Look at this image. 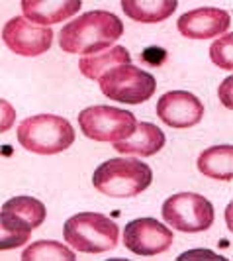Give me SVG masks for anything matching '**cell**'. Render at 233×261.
I'll return each instance as SVG.
<instances>
[{"mask_svg":"<svg viewBox=\"0 0 233 261\" xmlns=\"http://www.w3.org/2000/svg\"><path fill=\"white\" fill-rule=\"evenodd\" d=\"M124 34V24L116 14L92 10L69 22L59 32V45L67 53H98L110 47Z\"/></svg>","mask_w":233,"mask_h":261,"instance_id":"obj_1","label":"cell"},{"mask_svg":"<svg viewBox=\"0 0 233 261\" xmlns=\"http://www.w3.org/2000/svg\"><path fill=\"white\" fill-rule=\"evenodd\" d=\"M153 181V171L137 159H108L92 175L98 193L112 198H131L141 195Z\"/></svg>","mask_w":233,"mask_h":261,"instance_id":"obj_2","label":"cell"},{"mask_svg":"<svg viewBox=\"0 0 233 261\" xmlns=\"http://www.w3.org/2000/svg\"><path fill=\"white\" fill-rule=\"evenodd\" d=\"M18 142L24 149L39 155H55L75 142L71 122L55 114H38L26 118L18 126Z\"/></svg>","mask_w":233,"mask_h":261,"instance_id":"obj_3","label":"cell"},{"mask_svg":"<svg viewBox=\"0 0 233 261\" xmlns=\"http://www.w3.org/2000/svg\"><path fill=\"white\" fill-rule=\"evenodd\" d=\"M63 238L69 246L82 253H104L118 246L120 230L114 220L98 212H80L63 226Z\"/></svg>","mask_w":233,"mask_h":261,"instance_id":"obj_4","label":"cell"},{"mask_svg":"<svg viewBox=\"0 0 233 261\" xmlns=\"http://www.w3.org/2000/svg\"><path fill=\"white\" fill-rule=\"evenodd\" d=\"M47 210L34 196H14L2 204L0 212V248L14 249L24 246L32 230L43 224Z\"/></svg>","mask_w":233,"mask_h":261,"instance_id":"obj_5","label":"cell"},{"mask_svg":"<svg viewBox=\"0 0 233 261\" xmlns=\"http://www.w3.org/2000/svg\"><path fill=\"white\" fill-rule=\"evenodd\" d=\"M98 83L108 98L126 105H141L153 96L157 89L155 77L131 63L112 67L98 79Z\"/></svg>","mask_w":233,"mask_h":261,"instance_id":"obj_6","label":"cell"},{"mask_svg":"<svg viewBox=\"0 0 233 261\" xmlns=\"http://www.w3.org/2000/svg\"><path fill=\"white\" fill-rule=\"evenodd\" d=\"M78 124L82 134L94 142L116 144L130 138L137 120L131 112L114 106H91L78 114Z\"/></svg>","mask_w":233,"mask_h":261,"instance_id":"obj_7","label":"cell"},{"mask_svg":"<svg viewBox=\"0 0 233 261\" xmlns=\"http://www.w3.org/2000/svg\"><path fill=\"white\" fill-rule=\"evenodd\" d=\"M163 218L168 226L186 232H206L214 224V206L206 196L196 193H179L163 202Z\"/></svg>","mask_w":233,"mask_h":261,"instance_id":"obj_8","label":"cell"},{"mask_svg":"<svg viewBox=\"0 0 233 261\" xmlns=\"http://www.w3.org/2000/svg\"><path fill=\"white\" fill-rule=\"evenodd\" d=\"M2 39L10 51L24 57H38L51 47L53 32L51 28L38 26L24 16H16L4 26Z\"/></svg>","mask_w":233,"mask_h":261,"instance_id":"obj_9","label":"cell"},{"mask_svg":"<svg viewBox=\"0 0 233 261\" xmlns=\"http://www.w3.org/2000/svg\"><path fill=\"white\" fill-rule=\"evenodd\" d=\"M172 244V232L155 218L131 220L124 230V246L135 255L151 257L167 251Z\"/></svg>","mask_w":233,"mask_h":261,"instance_id":"obj_10","label":"cell"},{"mask_svg":"<svg viewBox=\"0 0 233 261\" xmlns=\"http://www.w3.org/2000/svg\"><path fill=\"white\" fill-rule=\"evenodd\" d=\"M157 116L170 128H192L204 116V105L192 92L170 91L159 98Z\"/></svg>","mask_w":233,"mask_h":261,"instance_id":"obj_11","label":"cell"},{"mask_svg":"<svg viewBox=\"0 0 233 261\" xmlns=\"http://www.w3.org/2000/svg\"><path fill=\"white\" fill-rule=\"evenodd\" d=\"M231 26V16L221 8H198L186 12L179 20L181 36L190 39H210L225 34Z\"/></svg>","mask_w":233,"mask_h":261,"instance_id":"obj_12","label":"cell"},{"mask_svg":"<svg viewBox=\"0 0 233 261\" xmlns=\"http://www.w3.org/2000/svg\"><path fill=\"white\" fill-rule=\"evenodd\" d=\"M22 10L30 22L47 28L63 22L80 10V0H22Z\"/></svg>","mask_w":233,"mask_h":261,"instance_id":"obj_13","label":"cell"},{"mask_svg":"<svg viewBox=\"0 0 233 261\" xmlns=\"http://www.w3.org/2000/svg\"><path fill=\"white\" fill-rule=\"evenodd\" d=\"M165 134L157 128L155 124L149 122H137L135 130L131 132L130 138L116 142L114 149L120 153H130V155L149 157L159 153L165 147Z\"/></svg>","mask_w":233,"mask_h":261,"instance_id":"obj_14","label":"cell"},{"mask_svg":"<svg viewBox=\"0 0 233 261\" xmlns=\"http://www.w3.org/2000/svg\"><path fill=\"white\" fill-rule=\"evenodd\" d=\"M198 169L202 175L218 181L233 179V145L208 147L198 157Z\"/></svg>","mask_w":233,"mask_h":261,"instance_id":"obj_15","label":"cell"},{"mask_svg":"<svg viewBox=\"0 0 233 261\" xmlns=\"http://www.w3.org/2000/svg\"><path fill=\"white\" fill-rule=\"evenodd\" d=\"M177 0H122V10L135 22L155 24L177 10Z\"/></svg>","mask_w":233,"mask_h":261,"instance_id":"obj_16","label":"cell"},{"mask_svg":"<svg viewBox=\"0 0 233 261\" xmlns=\"http://www.w3.org/2000/svg\"><path fill=\"white\" fill-rule=\"evenodd\" d=\"M131 63V55L128 53L126 47L118 45V47H112L108 51H100V53H92V55H86L78 61V69L80 73L86 79H92V81H98L102 77L106 71H110L112 67L118 65H128Z\"/></svg>","mask_w":233,"mask_h":261,"instance_id":"obj_17","label":"cell"},{"mask_svg":"<svg viewBox=\"0 0 233 261\" xmlns=\"http://www.w3.org/2000/svg\"><path fill=\"white\" fill-rule=\"evenodd\" d=\"M77 255L71 249L53 242V240H39L36 244H32L30 248L24 249L22 261H75Z\"/></svg>","mask_w":233,"mask_h":261,"instance_id":"obj_18","label":"cell"},{"mask_svg":"<svg viewBox=\"0 0 233 261\" xmlns=\"http://www.w3.org/2000/svg\"><path fill=\"white\" fill-rule=\"evenodd\" d=\"M231 47H233V34L227 32L223 38L216 39L210 47V59L225 71H231L233 69V59H231Z\"/></svg>","mask_w":233,"mask_h":261,"instance_id":"obj_19","label":"cell"},{"mask_svg":"<svg viewBox=\"0 0 233 261\" xmlns=\"http://www.w3.org/2000/svg\"><path fill=\"white\" fill-rule=\"evenodd\" d=\"M141 59L145 61V63H149V65H163L165 61H167V49H163V47H157V45H153V47H145L141 53Z\"/></svg>","mask_w":233,"mask_h":261,"instance_id":"obj_20","label":"cell"},{"mask_svg":"<svg viewBox=\"0 0 233 261\" xmlns=\"http://www.w3.org/2000/svg\"><path fill=\"white\" fill-rule=\"evenodd\" d=\"M231 83H233V79L227 77L223 83H221V89H220L221 102H223V106H227V108H231V100H229V89H231Z\"/></svg>","mask_w":233,"mask_h":261,"instance_id":"obj_21","label":"cell"}]
</instances>
